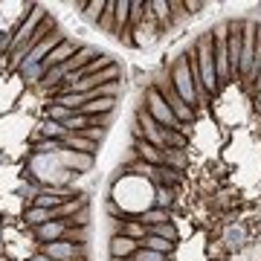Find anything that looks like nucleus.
Segmentation results:
<instances>
[{"instance_id":"obj_21","label":"nucleus","mask_w":261,"mask_h":261,"mask_svg":"<svg viewBox=\"0 0 261 261\" xmlns=\"http://www.w3.org/2000/svg\"><path fill=\"white\" fill-rule=\"evenodd\" d=\"M64 125L61 122H53V119H47L44 125H41V137L44 140H64Z\"/></svg>"},{"instance_id":"obj_15","label":"nucleus","mask_w":261,"mask_h":261,"mask_svg":"<svg viewBox=\"0 0 261 261\" xmlns=\"http://www.w3.org/2000/svg\"><path fill=\"white\" fill-rule=\"evenodd\" d=\"M20 79L29 84V87H38V84L44 82V75H47V70H44V64H23L18 70Z\"/></svg>"},{"instance_id":"obj_9","label":"nucleus","mask_w":261,"mask_h":261,"mask_svg":"<svg viewBox=\"0 0 261 261\" xmlns=\"http://www.w3.org/2000/svg\"><path fill=\"white\" fill-rule=\"evenodd\" d=\"M140 247H142V241H134L128 235H111V241H108L111 258H134V252Z\"/></svg>"},{"instance_id":"obj_27","label":"nucleus","mask_w":261,"mask_h":261,"mask_svg":"<svg viewBox=\"0 0 261 261\" xmlns=\"http://www.w3.org/2000/svg\"><path fill=\"white\" fill-rule=\"evenodd\" d=\"M111 261H130V258H111Z\"/></svg>"},{"instance_id":"obj_12","label":"nucleus","mask_w":261,"mask_h":261,"mask_svg":"<svg viewBox=\"0 0 261 261\" xmlns=\"http://www.w3.org/2000/svg\"><path fill=\"white\" fill-rule=\"evenodd\" d=\"M61 145L70 151H82V154H93L96 157V151H99V145L90 140H84L82 134H64V140H61Z\"/></svg>"},{"instance_id":"obj_4","label":"nucleus","mask_w":261,"mask_h":261,"mask_svg":"<svg viewBox=\"0 0 261 261\" xmlns=\"http://www.w3.org/2000/svg\"><path fill=\"white\" fill-rule=\"evenodd\" d=\"M140 108H145V111L151 113V119L157 122V125H163V128H168V130H180V134H183V128H186V125H180V122H177V116L171 113V108H168L166 99L157 93V87H154V84L145 87Z\"/></svg>"},{"instance_id":"obj_23","label":"nucleus","mask_w":261,"mask_h":261,"mask_svg":"<svg viewBox=\"0 0 261 261\" xmlns=\"http://www.w3.org/2000/svg\"><path fill=\"white\" fill-rule=\"evenodd\" d=\"M64 238H67V241H73V244L87 247V241H90V226H73V229H67Z\"/></svg>"},{"instance_id":"obj_10","label":"nucleus","mask_w":261,"mask_h":261,"mask_svg":"<svg viewBox=\"0 0 261 261\" xmlns=\"http://www.w3.org/2000/svg\"><path fill=\"white\" fill-rule=\"evenodd\" d=\"M130 148H134V154H137V160H142V163H151V166H166V154H163V148H157V145H151V142L145 140H134L130 142Z\"/></svg>"},{"instance_id":"obj_5","label":"nucleus","mask_w":261,"mask_h":261,"mask_svg":"<svg viewBox=\"0 0 261 261\" xmlns=\"http://www.w3.org/2000/svg\"><path fill=\"white\" fill-rule=\"evenodd\" d=\"M168 75H171V84H174V90L180 93V99L195 108V105H197V93H195V82H192V70H189L186 53L171 61V70H168Z\"/></svg>"},{"instance_id":"obj_26","label":"nucleus","mask_w":261,"mask_h":261,"mask_svg":"<svg viewBox=\"0 0 261 261\" xmlns=\"http://www.w3.org/2000/svg\"><path fill=\"white\" fill-rule=\"evenodd\" d=\"M64 224H67V229H73V226H90V206L82 209L79 215H73V218H67Z\"/></svg>"},{"instance_id":"obj_22","label":"nucleus","mask_w":261,"mask_h":261,"mask_svg":"<svg viewBox=\"0 0 261 261\" xmlns=\"http://www.w3.org/2000/svg\"><path fill=\"white\" fill-rule=\"evenodd\" d=\"M105 6H108V0H90V3H87V9H84L82 15L90 20V23H99V18H102Z\"/></svg>"},{"instance_id":"obj_13","label":"nucleus","mask_w":261,"mask_h":261,"mask_svg":"<svg viewBox=\"0 0 261 261\" xmlns=\"http://www.w3.org/2000/svg\"><path fill=\"white\" fill-rule=\"evenodd\" d=\"M134 221H140L145 229H151V226H160V224H166V221H171V215H168L166 209H157V206H154V209H145V212H140Z\"/></svg>"},{"instance_id":"obj_16","label":"nucleus","mask_w":261,"mask_h":261,"mask_svg":"<svg viewBox=\"0 0 261 261\" xmlns=\"http://www.w3.org/2000/svg\"><path fill=\"white\" fill-rule=\"evenodd\" d=\"M128 18H130V0H116V35L113 38H125V29H128Z\"/></svg>"},{"instance_id":"obj_28","label":"nucleus","mask_w":261,"mask_h":261,"mask_svg":"<svg viewBox=\"0 0 261 261\" xmlns=\"http://www.w3.org/2000/svg\"><path fill=\"white\" fill-rule=\"evenodd\" d=\"M79 261H87V258H79Z\"/></svg>"},{"instance_id":"obj_1","label":"nucleus","mask_w":261,"mask_h":261,"mask_svg":"<svg viewBox=\"0 0 261 261\" xmlns=\"http://www.w3.org/2000/svg\"><path fill=\"white\" fill-rule=\"evenodd\" d=\"M195 56H197V67H200V79H203L206 93L215 96L221 90L218 84V73H215V47H212V32H203V35L195 41Z\"/></svg>"},{"instance_id":"obj_19","label":"nucleus","mask_w":261,"mask_h":261,"mask_svg":"<svg viewBox=\"0 0 261 261\" xmlns=\"http://www.w3.org/2000/svg\"><path fill=\"white\" fill-rule=\"evenodd\" d=\"M174 203V189H168V186H154V206L157 209H166L168 212V206Z\"/></svg>"},{"instance_id":"obj_11","label":"nucleus","mask_w":261,"mask_h":261,"mask_svg":"<svg viewBox=\"0 0 261 261\" xmlns=\"http://www.w3.org/2000/svg\"><path fill=\"white\" fill-rule=\"evenodd\" d=\"M32 235H35L41 244H53V241H61L67 235V224L64 221H49V224L38 226V229H32Z\"/></svg>"},{"instance_id":"obj_17","label":"nucleus","mask_w":261,"mask_h":261,"mask_svg":"<svg viewBox=\"0 0 261 261\" xmlns=\"http://www.w3.org/2000/svg\"><path fill=\"white\" fill-rule=\"evenodd\" d=\"M99 29H105L108 35H116V0H108L102 18H99Z\"/></svg>"},{"instance_id":"obj_8","label":"nucleus","mask_w":261,"mask_h":261,"mask_svg":"<svg viewBox=\"0 0 261 261\" xmlns=\"http://www.w3.org/2000/svg\"><path fill=\"white\" fill-rule=\"evenodd\" d=\"M58 163H61L67 171H73V174H87V171L96 166V157L93 154H82V151L61 148L58 151Z\"/></svg>"},{"instance_id":"obj_25","label":"nucleus","mask_w":261,"mask_h":261,"mask_svg":"<svg viewBox=\"0 0 261 261\" xmlns=\"http://www.w3.org/2000/svg\"><path fill=\"white\" fill-rule=\"evenodd\" d=\"M82 137L84 140H90V142H96V145H102L105 137H108V128H96V125H90V128L82 130Z\"/></svg>"},{"instance_id":"obj_24","label":"nucleus","mask_w":261,"mask_h":261,"mask_svg":"<svg viewBox=\"0 0 261 261\" xmlns=\"http://www.w3.org/2000/svg\"><path fill=\"white\" fill-rule=\"evenodd\" d=\"M70 116H73V111H70V108H61V105H56V102L47 108V119H53V122H61V125H64Z\"/></svg>"},{"instance_id":"obj_2","label":"nucleus","mask_w":261,"mask_h":261,"mask_svg":"<svg viewBox=\"0 0 261 261\" xmlns=\"http://www.w3.org/2000/svg\"><path fill=\"white\" fill-rule=\"evenodd\" d=\"M212 32V47H215V73H218V84L232 82V64H229V32H226V20L209 29Z\"/></svg>"},{"instance_id":"obj_6","label":"nucleus","mask_w":261,"mask_h":261,"mask_svg":"<svg viewBox=\"0 0 261 261\" xmlns=\"http://www.w3.org/2000/svg\"><path fill=\"white\" fill-rule=\"evenodd\" d=\"M255 32H258V23H255V20H244L241 67H238V75H241V82H247V75H250V70H252V56H255Z\"/></svg>"},{"instance_id":"obj_18","label":"nucleus","mask_w":261,"mask_h":261,"mask_svg":"<svg viewBox=\"0 0 261 261\" xmlns=\"http://www.w3.org/2000/svg\"><path fill=\"white\" fill-rule=\"evenodd\" d=\"M148 235H157V238H166V241L171 244H177V226H174V221H166V224H160V226H151Z\"/></svg>"},{"instance_id":"obj_7","label":"nucleus","mask_w":261,"mask_h":261,"mask_svg":"<svg viewBox=\"0 0 261 261\" xmlns=\"http://www.w3.org/2000/svg\"><path fill=\"white\" fill-rule=\"evenodd\" d=\"M160 35H163V27L157 23V18L154 15H145V20H142L140 27L134 29V38H130V47H142V49H148L154 47L160 41Z\"/></svg>"},{"instance_id":"obj_3","label":"nucleus","mask_w":261,"mask_h":261,"mask_svg":"<svg viewBox=\"0 0 261 261\" xmlns=\"http://www.w3.org/2000/svg\"><path fill=\"white\" fill-rule=\"evenodd\" d=\"M154 87H157V93L166 99V105L171 108V113L177 116L180 125H192V122H195V108L180 99V93L174 90V84H171V75H168V70H166V73H160L157 79H154Z\"/></svg>"},{"instance_id":"obj_20","label":"nucleus","mask_w":261,"mask_h":261,"mask_svg":"<svg viewBox=\"0 0 261 261\" xmlns=\"http://www.w3.org/2000/svg\"><path fill=\"white\" fill-rule=\"evenodd\" d=\"M142 247H145V250L160 252V255H168V252L174 250V244H171V241H166V238H157V235H148V238L142 241Z\"/></svg>"},{"instance_id":"obj_14","label":"nucleus","mask_w":261,"mask_h":261,"mask_svg":"<svg viewBox=\"0 0 261 261\" xmlns=\"http://www.w3.org/2000/svg\"><path fill=\"white\" fill-rule=\"evenodd\" d=\"M23 221L29 224V229H38V226L49 224V221H56L53 218V209H41V206H29L27 215H23Z\"/></svg>"}]
</instances>
